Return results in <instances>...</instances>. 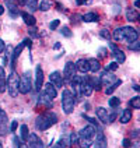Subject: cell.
Masks as SVG:
<instances>
[{"mask_svg": "<svg viewBox=\"0 0 140 148\" xmlns=\"http://www.w3.org/2000/svg\"><path fill=\"white\" fill-rule=\"evenodd\" d=\"M56 122H58V116L55 115L53 112H45V113L39 115L35 119V127L39 132H45V130L49 129L50 126H53Z\"/></svg>", "mask_w": 140, "mask_h": 148, "instance_id": "1", "label": "cell"}, {"mask_svg": "<svg viewBox=\"0 0 140 148\" xmlns=\"http://www.w3.org/2000/svg\"><path fill=\"white\" fill-rule=\"evenodd\" d=\"M62 108H63V112L66 115H70L74 109V95L72 94V91L69 90H63L62 92Z\"/></svg>", "mask_w": 140, "mask_h": 148, "instance_id": "2", "label": "cell"}, {"mask_svg": "<svg viewBox=\"0 0 140 148\" xmlns=\"http://www.w3.org/2000/svg\"><path fill=\"white\" fill-rule=\"evenodd\" d=\"M18 81H20V77L14 71H11L10 77L7 78V91L11 98H16L18 94Z\"/></svg>", "mask_w": 140, "mask_h": 148, "instance_id": "3", "label": "cell"}, {"mask_svg": "<svg viewBox=\"0 0 140 148\" xmlns=\"http://www.w3.org/2000/svg\"><path fill=\"white\" fill-rule=\"evenodd\" d=\"M30 91H31V77H30V73H24L18 81V92L28 94Z\"/></svg>", "mask_w": 140, "mask_h": 148, "instance_id": "4", "label": "cell"}, {"mask_svg": "<svg viewBox=\"0 0 140 148\" xmlns=\"http://www.w3.org/2000/svg\"><path fill=\"white\" fill-rule=\"evenodd\" d=\"M121 29H122V38H123V41L129 42V45L137 41V36L139 35H137V31L133 27H122Z\"/></svg>", "mask_w": 140, "mask_h": 148, "instance_id": "5", "label": "cell"}, {"mask_svg": "<svg viewBox=\"0 0 140 148\" xmlns=\"http://www.w3.org/2000/svg\"><path fill=\"white\" fill-rule=\"evenodd\" d=\"M92 91L94 90H92L90 81H88V77H83L81 82H80V95L81 97H90Z\"/></svg>", "mask_w": 140, "mask_h": 148, "instance_id": "6", "label": "cell"}, {"mask_svg": "<svg viewBox=\"0 0 140 148\" xmlns=\"http://www.w3.org/2000/svg\"><path fill=\"white\" fill-rule=\"evenodd\" d=\"M76 64H74L73 62H67L66 64H65V70H63V77H65V80L67 81H72L73 80V77L76 75Z\"/></svg>", "mask_w": 140, "mask_h": 148, "instance_id": "7", "label": "cell"}, {"mask_svg": "<svg viewBox=\"0 0 140 148\" xmlns=\"http://www.w3.org/2000/svg\"><path fill=\"white\" fill-rule=\"evenodd\" d=\"M49 82L52 85H55V88H62L63 87V78H62V74L59 71H53L49 75Z\"/></svg>", "mask_w": 140, "mask_h": 148, "instance_id": "8", "label": "cell"}, {"mask_svg": "<svg viewBox=\"0 0 140 148\" xmlns=\"http://www.w3.org/2000/svg\"><path fill=\"white\" fill-rule=\"evenodd\" d=\"M115 81H116L115 74H111L109 71H108V70H105V71H104V74L101 75V80H99L101 85H107V87L112 85V84H114Z\"/></svg>", "mask_w": 140, "mask_h": 148, "instance_id": "9", "label": "cell"}, {"mask_svg": "<svg viewBox=\"0 0 140 148\" xmlns=\"http://www.w3.org/2000/svg\"><path fill=\"white\" fill-rule=\"evenodd\" d=\"M43 85V71L41 66H37L35 69V90L39 91Z\"/></svg>", "mask_w": 140, "mask_h": 148, "instance_id": "10", "label": "cell"}, {"mask_svg": "<svg viewBox=\"0 0 140 148\" xmlns=\"http://www.w3.org/2000/svg\"><path fill=\"white\" fill-rule=\"evenodd\" d=\"M43 95L49 99V101L56 98V97H58V91H56V88H55V85H52L50 82L49 84H46V85H45V90H43Z\"/></svg>", "mask_w": 140, "mask_h": 148, "instance_id": "11", "label": "cell"}, {"mask_svg": "<svg viewBox=\"0 0 140 148\" xmlns=\"http://www.w3.org/2000/svg\"><path fill=\"white\" fill-rule=\"evenodd\" d=\"M92 144H94V148H107L108 143H107L105 136H104V133L98 132L97 137H95V143H92Z\"/></svg>", "mask_w": 140, "mask_h": 148, "instance_id": "12", "label": "cell"}, {"mask_svg": "<svg viewBox=\"0 0 140 148\" xmlns=\"http://www.w3.org/2000/svg\"><path fill=\"white\" fill-rule=\"evenodd\" d=\"M6 3V7L8 8L10 11V16L13 18H16L17 14H18V7H17V0H4Z\"/></svg>", "mask_w": 140, "mask_h": 148, "instance_id": "13", "label": "cell"}, {"mask_svg": "<svg viewBox=\"0 0 140 148\" xmlns=\"http://www.w3.org/2000/svg\"><path fill=\"white\" fill-rule=\"evenodd\" d=\"M28 141H30V148H43L41 138L37 134H34V133L28 136Z\"/></svg>", "mask_w": 140, "mask_h": 148, "instance_id": "14", "label": "cell"}, {"mask_svg": "<svg viewBox=\"0 0 140 148\" xmlns=\"http://www.w3.org/2000/svg\"><path fill=\"white\" fill-rule=\"evenodd\" d=\"M74 64H76V70L80 73L86 74L88 71V60H86V59H79Z\"/></svg>", "mask_w": 140, "mask_h": 148, "instance_id": "15", "label": "cell"}, {"mask_svg": "<svg viewBox=\"0 0 140 148\" xmlns=\"http://www.w3.org/2000/svg\"><path fill=\"white\" fill-rule=\"evenodd\" d=\"M23 49H24V43H20L16 49H14V52H13V55H11V60H10V63H11V70H14V66H16L17 59H18V56L21 55Z\"/></svg>", "mask_w": 140, "mask_h": 148, "instance_id": "16", "label": "cell"}, {"mask_svg": "<svg viewBox=\"0 0 140 148\" xmlns=\"http://www.w3.org/2000/svg\"><path fill=\"white\" fill-rule=\"evenodd\" d=\"M94 134H95V127L94 126H86L84 129L80 130L79 137H90V138H94Z\"/></svg>", "mask_w": 140, "mask_h": 148, "instance_id": "17", "label": "cell"}, {"mask_svg": "<svg viewBox=\"0 0 140 148\" xmlns=\"http://www.w3.org/2000/svg\"><path fill=\"white\" fill-rule=\"evenodd\" d=\"M79 145L81 148H90L92 145V143H94V138H90V137H79Z\"/></svg>", "mask_w": 140, "mask_h": 148, "instance_id": "18", "label": "cell"}, {"mask_svg": "<svg viewBox=\"0 0 140 148\" xmlns=\"http://www.w3.org/2000/svg\"><path fill=\"white\" fill-rule=\"evenodd\" d=\"M137 18H139V11H137V10L129 8V10L126 11V20H128V21L134 23V21H137Z\"/></svg>", "mask_w": 140, "mask_h": 148, "instance_id": "19", "label": "cell"}, {"mask_svg": "<svg viewBox=\"0 0 140 148\" xmlns=\"http://www.w3.org/2000/svg\"><path fill=\"white\" fill-rule=\"evenodd\" d=\"M21 17H23V20H24V23L28 27H34V25L37 24V20H35V17L31 16V14H28V13H21Z\"/></svg>", "mask_w": 140, "mask_h": 148, "instance_id": "20", "label": "cell"}, {"mask_svg": "<svg viewBox=\"0 0 140 148\" xmlns=\"http://www.w3.org/2000/svg\"><path fill=\"white\" fill-rule=\"evenodd\" d=\"M81 20L84 23H95V21H98V14L94 13V11H91V13L84 14V16L81 17Z\"/></svg>", "mask_w": 140, "mask_h": 148, "instance_id": "21", "label": "cell"}, {"mask_svg": "<svg viewBox=\"0 0 140 148\" xmlns=\"http://www.w3.org/2000/svg\"><path fill=\"white\" fill-rule=\"evenodd\" d=\"M99 69H101V63H99L97 59H90L88 60V70L92 73H97Z\"/></svg>", "mask_w": 140, "mask_h": 148, "instance_id": "22", "label": "cell"}, {"mask_svg": "<svg viewBox=\"0 0 140 148\" xmlns=\"http://www.w3.org/2000/svg\"><path fill=\"white\" fill-rule=\"evenodd\" d=\"M97 116H98V119L102 122V123H108V112L105 108H98L97 109Z\"/></svg>", "mask_w": 140, "mask_h": 148, "instance_id": "23", "label": "cell"}, {"mask_svg": "<svg viewBox=\"0 0 140 148\" xmlns=\"http://www.w3.org/2000/svg\"><path fill=\"white\" fill-rule=\"evenodd\" d=\"M114 58H115V62L119 64V63H123L125 60H126V56H125V53L122 50L119 49H115L114 50Z\"/></svg>", "mask_w": 140, "mask_h": 148, "instance_id": "24", "label": "cell"}, {"mask_svg": "<svg viewBox=\"0 0 140 148\" xmlns=\"http://www.w3.org/2000/svg\"><path fill=\"white\" fill-rule=\"evenodd\" d=\"M130 119H132V112H130V109H125L123 112H122V116H121V123H129L130 122Z\"/></svg>", "mask_w": 140, "mask_h": 148, "instance_id": "25", "label": "cell"}, {"mask_svg": "<svg viewBox=\"0 0 140 148\" xmlns=\"http://www.w3.org/2000/svg\"><path fill=\"white\" fill-rule=\"evenodd\" d=\"M88 81H90L92 90H95V91L101 90V82H99L98 78H95V77H88Z\"/></svg>", "mask_w": 140, "mask_h": 148, "instance_id": "26", "label": "cell"}, {"mask_svg": "<svg viewBox=\"0 0 140 148\" xmlns=\"http://www.w3.org/2000/svg\"><path fill=\"white\" fill-rule=\"evenodd\" d=\"M121 84H122V80H116V81L114 82L112 85L107 87V90H105V94H107V95H111V94H112V92H114V91H115L116 88H118V87L121 85Z\"/></svg>", "mask_w": 140, "mask_h": 148, "instance_id": "27", "label": "cell"}, {"mask_svg": "<svg viewBox=\"0 0 140 148\" xmlns=\"http://www.w3.org/2000/svg\"><path fill=\"white\" fill-rule=\"evenodd\" d=\"M24 4L28 7L30 11H35V10L38 8V3H37V0H25Z\"/></svg>", "mask_w": 140, "mask_h": 148, "instance_id": "28", "label": "cell"}, {"mask_svg": "<svg viewBox=\"0 0 140 148\" xmlns=\"http://www.w3.org/2000/svg\"><path fill=\"white\" fill-rule=\"evenodd\" d=\"M129 106L133 109H140V97H133L129 101Z\"/></svg>", "mask_w": 140, "mask_h": 148, "instance_id": "29", "label": "cell"}, {"mask_svg": "<svg viewBox=\"0 0 140 148\" xmlns=\"http://www.w3.org/2000/svg\"><path fill=\"white\" fill-rule=\"evenodd\" d=\"M20 130H21V140L27 141L28 140V126H27V124H23V126L20 127Z\"/></svg>", "mask_w": 140, "mask_h": 148, "instance_id": "30", "label": "cell"}, {"mask_svg": "<svg viewBox=\"0 0 140 148\" xmlns=\"http://www.w3.org/2000/svg\"><path fill=\"white\" fill-rule=\"evenodd\" d=\"M112 36H114V41H116V42L123 41V38H122V29L121 28H116L115 31H114V34H112Z\"/></svg>", "mask_w": 140, "mask_h": 148, "instance_id": "31", "label": "cell"}, {"mask_svg": "<svg viewBox=\"0 0 140 148\" xmlns=\"http://www.w3.org/2000/svg\"><path fill=\"white\" fill-rule=\"evenodd\" d=\"M50 0H42L41 3H39V10H42V11H48L50 8Z\"/></svg>", "mask_w": 140, "mask_h": 148, "instance_id": "32", "label": "cell"}, {"mask_svg": "<svg viewBox=\"0 0 140 148\" xmlns=\"http://www.w3.org/2000/svg\"><path fill=\"white\" fill-rule=\"evenodd\" d=\"M108 103H109V106L111 108H118L119 106V103H121V99L118 98V97H112V98L109 99Z\"/></svg>", "mask_w": 140, "mask_h": 148, "instance_id": "33", "label": "cell"}, {"mask_svg": "<svg viewBox=\"0 0 140 148\" xmlns=\"http://www.w3.org/2000/svg\"><path fill=\"white\" fill-rule=\"evenodd\" d=\"M60 34H62L63 36H66V38H70V36L73 35V32L70 31V28H69V27H63V28L60 29Z\"/></svg>", "mask_w": 140, "mask_h": 148, "instance_id": "34", "label": "cell"}, {"mask_svg": "<svg viewBox=\"0 0 140 148\" xmlns=\"http://www.w3.org/2000/svg\"><path fill=\"white\" fill-rule=\"evenodd\" d=\"M77 140H79V134L73 132L72 134H70V137H69V144H76Z\"/></svg>", "mask_w": 140, "mask_h": 148, "instance_id": "35", "label": "cell"}, {"mask_svg": "<svg viewBox=\"0 0 140 148\" xmlns=\"http://www.w3.org/2000/svg\"><path fill=\"white\" fill-rule=\"evenodd\" d=\"M118 67H119V64L116 62H112V63H109L107 66V70L108 71H115V70H118Z\"/></svg>", "mask_w": 140, "mask_h": 148, "instance_id": "36", "label": "cell"}, {"mask_svg": "<svg viewBox=\"0 0 140 148\" xmlns=\"http://www.w3.org/2000/svg\"><path fill=\"white\" fill-rule=\"evenodd\" d=\"M83 116H84V119H86V120H88V122H90L94 127H98V123H97V120H95V119H92V117H90V116H87V115H83ZM98 129H99V127H98ZM99 130H101V129H99Z\"/></svg>", "mask_w": 140, "mask_h": 148, "instance_id": "37", "label": "cell"}, {"mask_svg": "<svg viewBox=\"0 0 140 148\" xmlns=\"http://www.w3.org/2000/svg\"><path fill=\"white\" fill-rule=\"evenodd\" d=\"M59 25H60V21L59 20H53L52 23L49 24V28H50V31H53V29H56Z\"/></svg>", "mask_w": 140, "mask_h": 148, "instance_id": "38", "label": "cell"}, {"mask_svg": "<svg viewBox=\"0 0 140 148\" xmlns=\"http://www.w3.org/2000/svg\"><path fill=\"white\" fill-rule=\"evenodd\" d=\"M6 90H7V81L0 80V92H6Z\"/></svg>", "mask_w": 140, "mask_h": 148, "instance_id": "39", "label": "cell"}, {"mask_svg": "<svg viewBox=\"0 0 140 148\" xmlns=\"http://www.w3.org/2000/svg\"><path fill=\"white\" fill-rule=\"evenodd\" d=\"M13 46H7V52H6V56H4V62H8V59H10V56L13 55Z\"/></svg>", "mask_w": 140, "mask_h": 148, "instance_id": "40", "label": "cell"}, {"mask_svg": "<svg viewBox=\"0 0 140 148\" xmlns=\"http://www.w3.org/2000/svg\"><path fill=\"white\" fill-rule=\"evenodd\" d=\"M7 120V115H6V112L3 110V109H0V123H3V122H6Z\"/></svg>", "mask_w": 140, "mask_h": 148, "instance_id": "41", "label": "cell"}, {"mask_svg": "<svg viewBox=\"0 0 140 148\" xmlns=\"http://www.w3.org/2000/svg\"><path fill=\"white\" fill-rule=\"evenodd\" d=\"M107 48H99V58H105V56H107Z\"/></svg>", "mask_w": 140, "mask_h": 148, "instance_id": "42", "label": "cell"}, {"mask_svg": "<svg viewBox=\"0 0 140 148\" xmlns=\"http://www.w3.org/2000/svg\"><path fill=\"white\" fill-rule=\"evenodd\" d=\"M17 127H18V123H17V120H14L13 123H11V126H10V132H16L17 130Z\"/></svg>", "mask_w": 140, "mask_h": 148, "instance_id": "43", "label": "cell"}, {"mask_svg": "<svg viewBox=\"0 0 140 148\" xmlns=\"http://www.w3.org/2000/svg\"><path fill=\"white\" fill-rule=\"evenodd\" d=\"M129 48H130V49H134V50H139V41L130 43V45H129Z\"/></svg>", "mask_w": 140, "mask_h": 148, "instance_id": "44", "label": "cell"}, {"mask_svg": "<svg viewBox=\"0 0 140 148\" xmlns=\"http://www.w3.org/2000/svg\"><path fill=\"white\" fill-rule=\"evenodd\" d=\"M23 43H24V46H28V48H31V46H32V42H31V39H30V38H25Z\"/></svg>", "mask_w": 140, "mask_h": 148, "instance_id": "45", "label": "cell"}, {"mask_svg": "<svg viewBox=\"0 0 140 148\" xmlns=\"http://www.w3.org/2000/svg\"><path fill=\"white\" fill-rule=\"evenodd\" d=\"M0 80H6V73H4V69L0 66Z\"/></svg>", "mask_w": 140, "mask_h": 148, "instance_id": "46", "label": "cell"}, {"mask_svg": "<svg viewBox=\"0 0 140 148\" xmlns=\"http://www.w3.org/2000/svg\"><path fill=\"white\" fill-rule=\"evenodd\" d=\"M130 144H132V143H130V140H129V138H125V140H123V143H122V145H123L125 148L130 147Z\"/></svg>", "mask_w": 140, "mask_h": 148, "instance_id": "47", "label": "cell"}, {"mask_svg": "<svg viewBox=\"0 0 140 148\" xmlns=\"http://www.w3.org/2000/svg\"><path fill=\"white\" fill-rule=\"evenodd\" d=\"M99 34H101V36H102V38H107V39L109 38V32H108L107 29H102Z\"/></svg>", "mask_w": 140, "mask_h": 148, "instance_id": "48", "label": "cell"}, {"mask_svg": "<svg viewBox=\"0 0 140 148\" xmlns=\"http://www.w3.org/2000/svg\"><path fill=\"white\" fill-rule=\"evenodd\" d=\"M30 34H31L32 36H37V35H38V32H37V28H35V27H31V28H30Z\"/></svg>", "mask_w": 140, "mask_h": 148, "instance_id": "49", "label": "cell"}, {"mask_svg": "<svg viewBox=\"0 0 140 148\" xmlns=\"http://www.w3.org/2000/svg\"><path fill=\"white\" fill-rule=\"evenodd\" d=\"M4 48H6V45H4V41H3V39H0V53H3Z\"/></svg>", "mask_w": 140, "mask_h": 148, "instance_id": "50", "label": "cell"}, {"mask_svg": "<svg viewBox=\"0 0 140 148\" xmlns=\"http://www.w3.org/2000/svg\"><path fill=\"white\" fill-rule=\"evenodd\" d=\"M17 145H18V148H28V145H27L25 143H23V141H20Z\"/></svg>", "mask_w": 140, "mask_h": 148, "instance_id": "51", "label": "cell"}, {"mask_svg": "<svg viewBox=\"0 0 140 148\" xmlns=\"http://www.w3.org/2000/svg\"><path fill=\"white\" fill-rule=\"evenodd\" d=\"M88 0H76V3L79 4V6H81V4H84V3H87Z\"/></svg>", "mask_w": 140, "mask_h": 148, "instance_id": "52", "label": "cell"}, {"mask_svg": "<svg viewBox=\"0 0 140 148\" xmlns=\"http://www.w3.org/2000/svg\"><path fill=\"white\" fill-rule=\"evenodd\" d=\"M140 6V0H136V1H134V7H139Z\"/></svg>", "mask_w": 140, "mask_h": 148, "instance_id": "53", "label": "cell"}, {"mask_svg": "<svg viewBox=\"0 0 140 148\" xmlns=\"http://www.w3.org/2000/svg\"><path fill=\"white\" fill-rule=\"evenodd\" d=\"M53 49H60V43H55V46H53Z\"/></svg>", "mask_w": 140, "mask_h": 148, "instance_id": "54", "label": "cell"}, {"mask_svg": "<svg viewBox=\"0 0 140 148\" xmlns=\"http://www.w3.org/2000/svg\"><path fill=\"white\" fill-rule=\"evenodd\" d=\"M3 13H4V7H3V6H0V16H1Z\"/></svg>", "mask_w": 140, "mask_h": 148, "instance_id": "55", "label": "cell"}, {"mask_svg": "<svg viewBox=\"0 0 140 148\" xmlns=\"http://www.w3.org/2000/svg\"><path fill=\"white\" fill-rule=\"evenodd\" d=\"M18 1H20L21 4H24V1H25V0H18Z\"/></svg>", "mask_w": 140, "mask_h": 148, "instance_id": "56", "label": "cell"}, {"mask_svg": "<svg viewBox=\"0 0 140 148\" xmlns=\"http://www.w3.org/2000/svg\"><path fill=\"white\" fill-rule=\"evenodd\" d=\"M0 148H3V145H1V144H0Z\"/></svg>", "mask_w": 140, "mask_h": 148, "instance_id": "57", "label": "cell"}, {"mask_svg": "<svg viewBox=\"0 0 140 148\" xmlns=\"http://www.w3.org/2000/svg\"><path fill=\"white\" fill-rule=\"evenodd\" d=\"M53 148H58V147H53Z\"/></svg>", "mask_w": 140, "mask_h": 148, "instance_id": "58", "label": "cell"}]
</instances>
